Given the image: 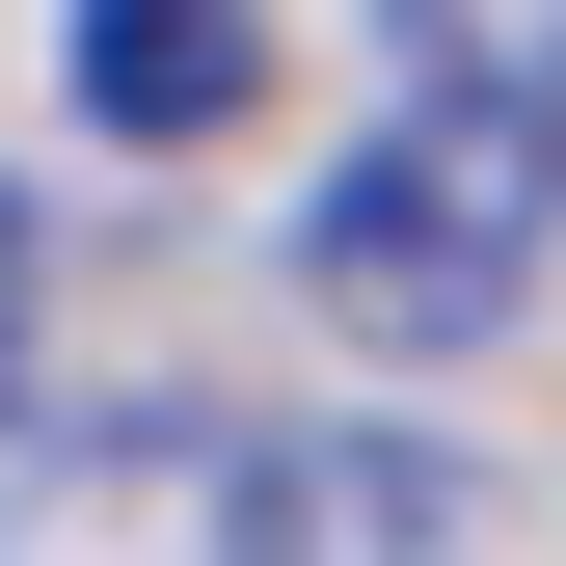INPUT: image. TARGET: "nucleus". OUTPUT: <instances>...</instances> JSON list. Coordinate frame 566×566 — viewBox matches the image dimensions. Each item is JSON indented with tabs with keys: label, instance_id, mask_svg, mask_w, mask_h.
<instances>
[{
	"label": "nucleus",
	"instance_id": "nucleus-1",
	"mask_svg": "<svg viewBox=\"0 0 566 566\" xmlns=\"http://www.w3.org/2000/svg\"><path fill=\"white\" fill-rule=\"evenodd\" d=\"M539 243H566V108H459V82H405L297 189V297L350 350H485V324L539 297Z\"/></svg>",
	"mask_w": 566,
	"mask_h": 566
},
{
	"label": "nucleus",
	"instance_id": "nucleus-2",
	"mask_svg": "<svg viewBox=\"0 0 566 566\" xmlns=\"http://www.w3.org/2000/svg\"><path fill=\"white\" fill-rule=\"evenodd\" d=\"M217 566H459V459L432 432H243Z\"/></svg>",
	"mask_w": 566,
	"mask_h": 566
},
{
	"label": "nucleus",
	"instance_id": "nucleus-3",
	"mask_svg": "<svg viewBox=\"0 0 566 566\" xmlns=\"http://www.w3.org/2000/svg\"><path fill=\"white\" fill-rule=\"evenodd\" d=\"M54 82H82V135L189 163V135L243 108V0H54Z\"/></svg>",
	"mask_w": 566,
	"mask_h": 566
},
{
	"label": "nucleus",
	"instance_id": "nucleus-4",
	"mask_svg": "<svg viewBox=\"0 0 566 566\" xmlns=\"http://www.w3.org/2000/svg\"><path fill=\"white\" fill-rule=\"evenodd\" d=\"M405 28V82H459V108H566V0H378Z\"/></svg>",
	"mask_w": 566,
	"mask_h": 566
},
{
	"label": "nucleus",
	"instance_id": "nucleus-5",
	"mask_svg": "<svg viewBox=\"0 0 566 566\" xmlns=\"http://www.w3.org/2000/svg\"><path fill=\"white\" fill-rule=\"evenodd\" d=\"M28 297H54V270H28V189H0V378H28Z\"/></svg>",
	"mask_w": 566,
	"mask_h": 566
}]
</instances>
